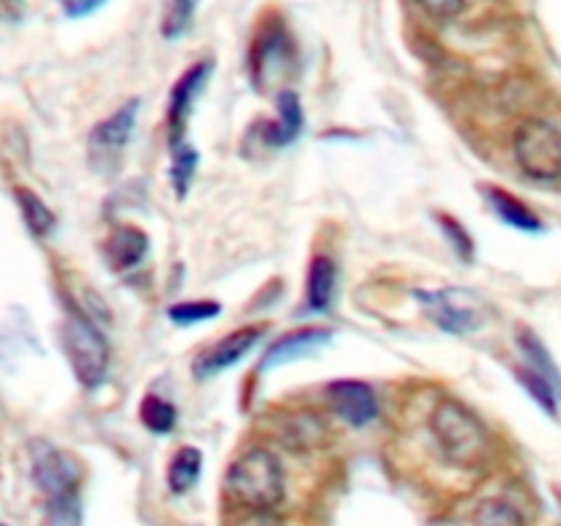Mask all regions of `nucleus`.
Wrapping results in <instances>:
<instances>
[{"label": "nucleus", "instance_id": "cd10ccee", "mask_svg": "<svg viewBox=\"0 0 561 526\" xmlns=\"http://www.w3.org/2000/svg\"><path fill=\"white\" fill-rule=\"evenodd\" d=\"M438 225H442L444 236H447V239H449L453 250L458 252V255L463 258V261H471V258H474V241H471L469 230H466L463 225L458 222V219L444 217V214H442V217H438Z\"/></svg>", "mask_w": 561, "mask_h": 526}, {"label": "nucleus", "instance_id": "a211bd4d", "mask_svg": "<svg viewBox=\"0 0 561 526\" xmlns=\"http://www.w3.org/2000/svg\"><path fill=\"white\" fill-rule=\"evenodd\" d=\"M515 340H518V348L520 354L526 356V365L531 367V370L540 373L542 378H548V381L557 387L559 398H561V370L559 365L553 362L551 351L546 348V343H542L540 338H537L531 329H518V334H515Z\"/></svg>", "mask_w": 561, "mask_h": 526}, {"label": "nucleus", "instance_id": "0eeeda50", "mask_svg": "<svg viewBox=\"0 0 561 526\" xmlns=\"http://www.w3.org/2000/svg\"><path fill=\"white\" fill-rule=\"evenodd\" d=\"M137 115H140V99H129L110 118L93 126L91 135H88V153H91L93 168L104 170V173L118 168L131 135H135Z\"/></svg>", "mask_w": 561, "mask_h": 526}, {"label": "nucleus", "instance_id": "9d476101", "mask_svg": "<svg viewBox=\"0 0 561 526\" xmlns=\"http://www.w3.org/2000/svg\"><path fill=\"white\" fill-rule=\"evenodd\" d=\"M327 398L332 403L334 414L343 416L348 425L365 427L378 416V398L376 389L356 378H340L332 381L327 389Z\"/></svg>", "mask_w": 561, "mask_h": 526}, {"label": "nucleus", "instance_id": "9b49d317", "mask_svg": "<svg viewBox=\"0 0 561 526\" xmlns=\"http://www.w3.org/2000/svg\"><path fill=\"white\" fill-rule=\"evenodd\" d=\"M294 66V49L283 27H266L255 44V58H252V77L255 85L268 91L274 82L285 77V69Z\"/></svg>", "mask_w": 561, "mask_h": 526}, {"label": "nucleus", "instance_id": "4be33fe9", "mask_svg": "<svg viewBox=\"0 0 561 526\" xmlns=\"http://www.w3.org/2000/svg\"><path fill=\"white\" fill-rule=\"evenodd\" d=\"M197 5H201V0H168V3H164L162 36L168 38V42H175V38H181L190 31L192 20H195L197 14Z\"/></svg>", "mask_w": 561, "mask_h": 526}, {"label": "nucleus", "instance_id": "bb28decb", "mask_svg": "<svg viewBox=\"0 0 561 526\" xmlns=\"http://www.w3.org/2000/svg\"><path fill=\"white\" fill-rule=\"evenodd\" d=\"M288 431H285V442L290 447H310L312 442H321L323 431L318 425V420L312 414H299V416H290L288 420Z\"/></svg>", "mask_w": 561, "mask_h": 526}, {"label": "nucleus", "instance_id": "39448f33", "mask_svg": "<svg viewBox=\"0 0 561 526\" xmlns=\"http://www.w3.org/2000/svg\"><path fill=\"white\" fill-rule=\"evenodd\" d=\"M414 296L422 301L427 318L447 334L477 332L488 318L485 301L466 288L416 290Z\"/></svg>", "mask_w": 561, "mask_h": 526}, {"label": "nucleus", "instance_id": "f8f14e48", "mask_svg": "<svg viewBox=\"0 0 561 526\" xmlns=\"http://www.w3.org/2000/svg\"><path fill=\"white\" fill-rule=\"evenodd\" d=\"M329 343H332V332H329V329H321V327L296 329V332L283 334L277 343L268 345L257 367H261V373H268L279 365H290V362L296 359H305V356L316 354V351H321L323 345Z\"/></svg>", "mask_w": 561, "mask_h": 526}, {"label": "nucleus", "instance_id": "c756f323", "mask_svg": "<svg viewBox=\"0 0 561 526\" xmlns=\"http://www.w3.org/2000/svg\"><path fill=\"white\" fill-rule=\"evenodd\" d=\"M436 20H453L466 9V0H416Z\"/></svg>", "mask_w": 561, "mask_h": 526}, {"label": "nucleus", "instance_id": "7ed1b4c3", "mask_svg": "<svg viewBox=\"0 0 561 526\" xmlns=\"http://www.w3.org/2000/svg\"><path fill=\"white\" fill-rule=\"evenodd\" d=\"M60 345L77 381L85 389L102 387L110 370V345L102 329L88 316L71 310L60 323Z\"/></svg>", "mask_w": 561, "mask_h": 526}, {"label": "nucleus", "instance_id": "20e7f679", "mask_svg": "<svg viewBox=\"0 0 561 526\" xmlns=\"http://www.w3.org/2000/svg\"><path fill=\"white\" fill-rule=\"evenodd\" d=\"M513 153L518 168L535 181L561 179V132L540 118H529L515 129Z\"/></svg>", "mask_w": 561, "mask_h": 526}, {"label": "nucleus", "instance_id": "1a4fd4ad", "mask_svg": "<svg viewBox=\"0 0 561 526\" xmlns=\"http://www.w3.org/2000/svg\"><path fill=\"white\" fill-rule=\"evenodd\" d=\"M263 334H266V327H244L225 334L222 340H217L211 348H206L197 356L195 365H192V373H195L197 378L219 376V373H225L228 367H233L236 362L244 359V356L261 343Z\"/></svg>", "mask_w": 561, "mask_h": 526}, {"label": "nucleus", "instance_id": "f3484780", "mask_svg": "<svg viewBox=\"0 0 561 526\" xmlns=\"http://www.w3.org/2000/svg\"><path fill=\"white\" fill-rule=\"evenodd\" d=\"M14 197H16V206H20L22 219H25V228L31 230L36 239H47V236L55 230V225H58L53 208H49L36 192L27 190V186H16Z\"/></svg>", "mask_w": 561, "mask_h": 526}, {"label": "nucleus", "instance_id": "393cba45", "mask_svg": "<svg viewBox=\"0 0 561 526\" xmlns=\"http://www.w3.org/2000/svg\"><path fill=\"white\" fill-rule=\"evenodd\" d=\"M222 312V305L219 301H208V299H197V301H179V305H170L168 318L179 327H192V323H203L211 321Z\"/></svg>", "mask_w": 561, "mask_h": 526}, {"label": "nucleus", "instance_id": "412c9836", "mask_svg": "<svg viewBox=\"0 0 561 526\" xmlns=\"http://www.w3.org/2000/svg\"><path fill=\"white\" fill-rule=\"evenodd\" d=\"M515 378H518L520 387L526 389V392L531 395V400H537V405H540L542 411H548L551 416L559 414V392L557 387H553L548 378H542L540 373L531 370L529 365L526 367H515Z\"/></svg>", "mask_w": 561, "mask_h": 526}, {"label": "nucleus", "instance_id": "2eb2a0df", "mask_svg": "<svg viewBox=\"0 0 561 526\" xmlns=\"http://www.w3.org/2000/svg\"><path fill=\"white\" fill-rule=\"evenodd\" d=\"M337 294V263L329 255H316L307 272V307L312 312L332 310Z\"/></svg>", "mask_w": 561, "mask_h": 526}, {"label": "nucleus", "instance_id": "6e6552de", "mask_svg": "<svg viewBox=\"0 0 561 526\" xmlns=\"http://www.w3.org/2000/svg\"><path fill=\"white\" fill-rule=\"evenodd\" d=\"M208 77H211V60H201V64H192L179 80L170 88L168 99V129H170V146L175 142H184L186 124L192 118V110H195L197 96L206 88Z\"/></svg>", "mask_w": 561, "mask_h": 526}, {"label": "nucleus", "instance_id": "c85d7f7f", "mask_svg": "<svg viewBox=\"0 0 561 526\" xmlns=\"http://www.w3.org/2000/svg\"><path fill=\"white\" fill-rule=\"evenodd\" d=\"M233 521L228 526H285V521L279 518L274 510H244L233 507Z\"/></svg>", "mask_w": 561, "mask_h": 526}, {"label": "nucleus", "instance_id": "b1692460", "mask_svg": "<svg viewBox=\"0 0 561 526\" xmlns=\"http://www.w3.org/2000/svg\"><path fill=\"white\" fill-rule=\"evenodd\" d=\"M42 526H82L80 493H66V496L47 499Z\"/></svg>", "mask_w": 561, "mask_h": 526}, {"label": "nucleus", "instance_id": "aec40b11", "mask_svg": "<svg viewBox=\"0 0 561 526\" xmlns=\"http://www.w3.org/2000/svg\"><path fill=\"white\" fill-rule=\"evenodd\" d=\"M197 162H201L197 148H192L190 142H175V146H170V181H173L179 197H186V192H190L192 179L197 173Z\"/></svg>", "mask_w": 561, "mask_h": 526}, {"label": "nucleus", "instance_id": "f257e3e1", "mask_svg": "<svg viewBox=\"0 0 561 526\" xmlns=\"http://www.w3.org/2000/svg\"><path fill=\"white\" fill-rule=\"evenodd\" d=\"M222 493L230 507L274 510L285 496L283 464L266 447L247 449L230 464Z\"/></svg>", "mask_w": 561, "mask_h": 526}, {"label": "nucleus", "instance_id": "5701e85b", "mask_svg": "<svg viewBox=\"0 0 561 526\" xmlns=\"http://www.w3.org/2000/svg\"><path fill=\"white\" fill-rule=\"evenodd\" d=\"M175 416H179V411H175V405L170 403V400L159 398V395H146V398H142L140 420L151 433L164 436V433L173 431Z\"/></svg>", "mask_w": 561, "mask_h": 526}, {"label": "nucleus", "instance_id": "7c9ffc66", "mask_svg": "<svg viewBox=\"0 0 561 526\" xmlns=\"http://www.w3.org/2000/svg\"><path fill=\"white\" fill-rule=\"evenodd\" d=\"M58 3L69 20H80V16H91L93 11L102 9L107 0H58Z\"/></svg>", "mask_w": 561, "mask_h": 526}, {"label": "nucleus", "instance_id": "2f4dec72", "mask_svg": "<svg viewBox=\"0 0 561 526\" xmlns=\"http://www.w3.org/2000/svg\"><path fill=\"white\" fill-rule=\"evenodd\" d=\"M0 526H5V524H3V521H0Z\"/></svg>", "mask_w": 561, "mask_h": 526}, {"label": "nucleus", "instance_id": "f03ea898", "mask_svg": "<svg viewBox=\"0 0 561 526\" xmlns=\"http://www.w3.org/2000/svg\"><path fill=\"white\" fill-rule=\"evenodd\" d=\"M431 433L444 458L460 469H477L491 453V436L485 425L460 400L444 398L431 414Z\"/></svg>", "mask_w": 561, "mask_h": 526}, {"label": "nucleus", "instance_id": "ddd939ff", "mask_svg": "<svg viewBox=\"0 0 561 526\" xmlns=\"http://www.w3.org/2000/svg\"><path fill=\"white\" fill-rule=\"evenodd\" d=\"M104 252H107V261L115 272L135 268L148 255V233L137 225H121L110 233Z\"/></svg>", "mask_w": 561, "mask_h": 526}, {"label": "nucleus", "instance_id": "4468645a", "mask_svg": "<svg viewBox=\"0 0 561 526\" xmlns=\"http://www.w3.org/2000/svg\"><path fill=\"white\" fill-rule=\"evenodd\" d=\"M301 126H305V113L299 96L294 91H283L277 99V121L263 126V140L272 148L290 146L299 137Z\"/></svg>", "mask_w": 561, "mask_h": 526}, {"label": "nucleus", "instance_id": "6ab92c4d", "mask_svg": "<svg viewBox=\"0 0 561 526\" xmlns=\"http://www.w3.org/2000/svg\"><path fill=\"white\" fill-rule=\"evenodd\" d=\"M203 471V453L197 447H181L170 458L168 466V488L173 493H186L192 485H197Z\"/></svg>", "mask_w": 561, "mask_h": 526}, {"label": "nucleus", "instance_id": "423d86ee", "mask_svg": "<svg viewBox=\"0 0 561 526\" xmlns=\"http://www.w3.org/2000/svg\"><path fill=\"white\" fill-rule=\"evenodd\" d=\"M27 453H31V477L44 496L55 499L66 493H80L82 469L69 453L55 447L47 438H33Z\"/></svg>", "mask_w": 561, "mask_h": 526}, {"label": "nucleus", "instance_id": "a878e982", "mask_svg": "<svg viewBox=\"0 0 561 526\" xmlns=\"http://www.w3.org/2000/svg\"><path fill=\"white\" fill-rule=\"evenodd\" d=\"M474 526H526L524 515L507 502H499V499H488L480 504V510L474 513Z\"/></svg>", "mask_w": 561, "mask_h": 526}, {"label": "nucleus", "instance_id": "dca6fc26", "mask_svg": "<svg viewBox=\"0 0 561 526\" xmlns=\"http://www.w3.org/2000/svg\"><path fill=\"white\" fill-rule=\"evenodd\" d=\"M485 195H488V203H491V208L496 211V217L502 219V222L513 225V228H518V230H529V233L542 230V222L537 219V214L531 211L526 203H520L518 197L510 195L507 190H499V186H485Z\"/></svg>", "mask_w": 561, "mask_h": 526}]
</instances>
